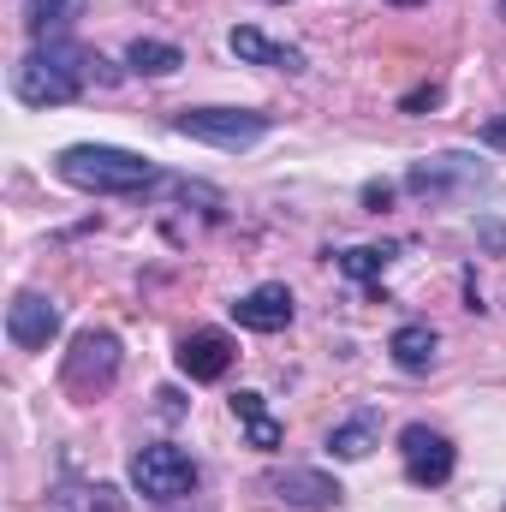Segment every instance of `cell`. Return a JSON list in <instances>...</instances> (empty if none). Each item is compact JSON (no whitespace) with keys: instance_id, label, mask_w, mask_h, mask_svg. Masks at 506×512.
Segmentation results:
<instances>
[{"instance_id":"cell-1","label":"cell","mask_w":506,"mask_h":512,"mask_svg":"<svg viewBox=\"0 0 506 512\" xmlns=\"http://www.w3.org/2000/svg\"><path fill=\"white\" fill-rule=\"evenodd\" d=\"M96 66H108V60H102V54H90V48H78L72 36L36 42V48L12 66V96H18L24 108H66V102H78V96H84V84H90V78H102V84H108V72H96Z\"/></svg>"},{"instance_id":"cell-2","label":"cell","mask_w":506,"mask_h":512,"mask_svg":"<svg viewBox=\"0 0 506 512\" xmlns=\"http://www.w3.org/2000/svg\"><path fill=\"white\" fill-rule=\"evenodd\" d=\"M54 173L90 197H143L149 185H161V167L149 155L114 149V143H72L54 155Z\"/></svg>"},{"instance_id":"cell-3","label":"cell","mask_w":506,"mask_h":512,"mask_svg":"<svg viewBox=\"0 0 506 512\" xmlns=\"http://www.w3.org/2000/svg\"><path fill=\"white\" fill-rule=\"evenodd\" d=\"M173 131L191 137V143L245 155V149H256V143L274 131V120H268V114H251V108H185V114H173Z\"/></svg>"},{"instance_id":"cell-4","label":"cell","mask_w":506,"mask_h":512,"mask_svg":"<svg viewBox=\"0 0 506 512\" xmlns=\"http://www.w3.org/2000/svg\"><path fill=\"white\" fill-rule=\"evenodd\" d=\"M197 483H203L197 459L173 441H149L131 453V489L149 501H185V495H197Z\"/></svg>"},{"instance_id":"cell-5","label":"cell","mask_w":506,"mask_h":512,"mask_svg":"<svg viewBox=\"0 0 506 512\" xmlns=\"http://www.w3.org/2000/svg\"><path fill=\"white\" fill-rule=\"evenodd\" d=\"M114 382H120V340H114L108 328H84V334L72 340L66 364H60V387L90 405V399H102Z\"/></svg>"},{"instance_id":"cell-6","label":"cell","mask_w":506,"mask_h":512,"mask_svg":"<svg viewBox=\"0 0 506 512\" xmlns=\"http://www.w3.org/2000/svg\"><path fill=\"white\" fill-rule=\"evenodd\" d=\"M399 459H405V477H411L417 489H441V483L453 477V465H459L453 441H447L441 429H429V423H405V429H399Z\"/></svg>"},{"instance_id":"cell-7","label":"cell","mask_w":506,"mask_h":512,"mask_svg":"<svg viewBox=\"0 0 506 512\" xmlns=\"http://www.w3.org/2000/svg\"><path fill=\"white\" fill-rule=\"evenodd\" d=\"M489 173H483V161L477 155H429V161H417L411 173H405V191H417V197H453V191H471V185H483Z\"/></svg>"},{"instance_id":"cell-8","label":"cell","mask_w":506,"mask_h":512,"mask_svg":"<svg viewBox=\"0 0 506 512\" xmlns=\"http://www.w3.org/2000/svg\"><path fill=\"white\" fill-rule=\"evenodd\" d=\"M54 334H60V304H54L48 292H18V298L6 304V340H12L18 352H42Z\"/></svg>"},{"instance_id":"cell-9","label":"cell","mask_w":506,"mask_h":512,"mask_svg":"<svg viewBox=\"0 0 506 512\" xmlns=\"http://www.w3.org/2000/svg\"><path fill=\"white\" fill-rule=\"evenodd\" d=\"M262 489L274 495V501H286V507L298 512H328L340 507V483L334 477H322V471H310V465H292V471H274V477H262Z\"/></svg>"},{"instance_id":"cell-10","label":"cell","mask_w":506,"mask_h":512,"mask_svg":"<svg viewBox=\"0 0 506 512\" xmlns=\"http://www.w3.org/2000/svg\"><path fill=\"white\" fill-rule=\"evenodd\" d=\"M292 316H298V304H292V292H286L280 280L251 286V292L233 304V322L251 328V334H280V328H292Z\"/></svg>"},{"instance_id":"cell-11","label":"cell","mask_w":506,"mask_h":512,"mask_svg":"<svg viewBox=\"0 0 506 512\" xmlns=\"http://www.w3.org/2000/svg\"><path fill=\"white\" fill-rule=\"evenodd\" d=\"M227 370H233V340H227L221 328H197V334L179 340V376H191V382H221Z\"/></svg>"},{"instance_id":"cell-12","label":"cell","mask_w":506,"mask_h":512,"mask_svg":"<svg viewBox=\"0 0 506 512\" xmlns=\"http://www.w3.org/2000/svg\"><path fill=\"white\" fill-rule=\"evenodd\" d=\"M227 48H233L245 66H274V72H304V66H310L298 48H286V42H268L256 24H233V30H227Z\"/></svg>"},{"instance_id":"cell-13","label":"cell","mask_w":506,"mask_h":512,"mask_svg":"<svg viewBox=\"0 0 506 512\" xmlns=\"http://www.w3.org/2000/svg\"><path fill=\"white\" fill-rule=\"evenodd\" d=\"M48 512H131L126 495L114 483H84V477H60L48 489Z\"/></svg>"},{"instance_id":"cell-14","label":"cell","mask_w":506,"mask_h":512,"mask_svg":"<svg viewBox=\"0 0 506 512\" xmlns=\"http://www.w3.org/2000/svg\"><path fill=\"white\" fill-rule=\"evenodd\" d=\"M233 417H239V429H245V441H251L256 453H280V441H286V423L262 405V393L251 387H239L233 393Z\"/></svg>"},{"instance_id":"cell-15","label":"cell","mask_w":506,"mask_h":512,"mask_svg":"<svg viewBox=\"0 0 506 512\" xmlns=\"http://www.w3.org/2000/svg\"><path fill=\"white\" fill-rule=\"evenodd\" d=\"M435 328L429 322H399L393 328V340H387V352H393V364L405 370V376H429L435 370Z\"/></svg>"},{"instance_id":"cell-16","label":"cell","mask_w":506,"mask_h":512,"mask_svg":"<svg viewBox=\"0 0 506 512\" xmlns=\"http://www.w3.org/2000/svg\"><path fill=\"white\" fill-rule=\"evenodd\" d=\"M370 447H376V411H358V417H346V423L328 429V453L346 459V465L370 459Z\"/></svg>"},{"instance_id":"cell-17","label":"cell","mask_w":506,"mask_h":512,"mask_svg":"<svg viewBox=\"0 0 506 512\" xmlns=\"http://www.w3.org/2000/svg\"><path fill=\"white\" fill-rule=\"evenodd\" d=\"M78 6L84 0H24V30L36 42H54V36H66V24L78 18Z\"/></svg>"},{"instance_id":"cell-18","label":"cell","mask_w":506,"mask_h":512,"mask_svg":"<svg viewBox=\"0 0 506 512\" xmlns=\"http://www.w3.org/2000/svg\"><path fill=\"white\" fill-rule=\"evenodd\" d=\"M126 66H131V72H143V78H167V72H179V66H185V54H179L173 42L137 36V42L126 48Z\"/></svg>"},{"instance_id":"cell-19","label":"cell","mask_w":506,"mask_h":512,"mask_svg":"<svg viewBox=\"0 0 506 512\" xmlns=\"http://www.w3.org/2000/svg\"><path fill=\"white\" fill-rule=\"evenodd\" d=\"M387 262H393V245H358V251L340 256V268H346L352 280H376Z\"/></svg>"},{"instance_id":"cell-20","label":"cell","mask_w":506,"mask_h":512,"mask_svg":"<svg viewBox=\"0 0 506 512\" xmlns=\"http://www.w3.org/2000/svg\"><path fill=\"white\" fill-rule=\"evenodd\" d=\"M435 102H441V84H423V90H411L399 108H405V114H423V108H435Z\"/></svg>"},{"instance_id":"cell-21","label":"cell","mask_w":506,"mask_h":512,"mask_svg":"<svg viewBox=\"0 0 506 512\" xmlns=\"http://www.w3.org/2000/svg\"><path fill=\"white\" fill-rule=\"evenodd\" d=\"M364 203H370V209H387V203H393V185H387V179L364 185Z\"/></svg>"},{"instance_id":"cell-22","label":"cell","mask_w":506,"mask_h":512,"mask_svg":"<svg viewBox=\"0 0 506 512\" xmlns=\"http://www.w3.org/2000/svg\"><path fill=\"white\" fill-rule=\"evenodd\" d=\"M483 143H489V149H506V114H501V120H489V126H483Z\"/></svg>"},{"instance_id":"cell-23","label":"cell","mask_w":506,"mask_h":512,"mask_svg":"<svg viewBox=\"0 0 506 512\" xmlns=\"http://www.w3.org/2000/svg\"><path fill=\"white\" fill-rule=\"evenodd\" d=\"M387 6H423V0H387Z\"/></svg>"},{"instance_id":"cell-24","label":"cell","mask_w":506,"mask_h":512,"mask_svg":"<svg viewBox=\"0 0 506 512\" xmlns=\"http://www.w3.org/2000/svg\"><path fill=\"white\" fill-rule=\"evenodd\" d=\"M501 18H506V0H501Z\"/></svg>"}]
</instances>
